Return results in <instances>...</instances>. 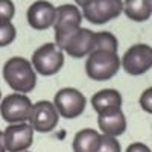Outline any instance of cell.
Here are the masks:
<instances>
[{"instance_id":"9c48e42d","label":"cell","mask_w":152,"mask_h":152,"mask_svg":"<svg viewBox=\"0 0 152 152\" xmlns=\"http://www.w3.org/2000/svg\"><path fill=\"white\" fill-rule=\"evenodd\" d=\"M123 12V0H91L82 9V15L93 24H104Z\"/></svg>"},{"instance_id":"8fae6325","label":"cell","mask_w":152,"mask_h":152,"mask_svg":"<svg viewBox=\"0 0 152 152\" xmlns=\"http://www.w3.org/2000/svg\"><path fill=\"white\" fill-rule=\"evenodd\" d=\"M26 18L32 29L46 31L55 24L56 8L47 0H37L28 8Z\"/></svg>"},{"instance_id":"3957f363","label":"cell","mask_w":152,"mask_h":152,"mask_svg":"<svg viewBox=\"0 0 152 152\" xmlns=\"http://www.w3.org/2000/svg\"><path fill=\"white\" fill-rule=\"evenodd\" d=\"M82 12L75 5H61L56 8V18H55V44L62 50L69 37L75 34L81 28L82 23Z\"/></svg>"},{"instance_id":"9a60e30c","label":"cell","mask_w":152,"mask_h":152,"mask_svg":"<svg viewBox=\"0 0 152 152\" xmlns=\"http://www.w3.org/2000/svg\"><path fill=\"white\" fill-rule=\"evenodd\" d=\"M100 140H102V134L96 129L85 128L75 134L73 138V152H96Z\"/></svg>"},{"instance_id":"7c38bea8","label":"cell","mask_w":152,"mask_h":152,"mask_svg":"<svg viewBox=\"0 0 152 152\" xmlns=\"http://www.w3.org/2000/svg\"><path fill=\"white\" fill-rule=\"evenodd\" d=\"M93 50H94V32L82 26L69 37V40L62 47V52H66L72 58L88 56Z\"/></svg>"},{"instance_id":"603a6c76","label":"cell","mask_w":152,"mask_h":152,"mask_svg":"<svg viewBox=\"0 0 152 152\" xmlns=\"http://www.w3.org/2000/svg\"><path fill=\"white\" fill-rule=\"evenodd\" d=\"M75 3H76V6H79V8H85V6H88L91 3V0H75Z\"/></svg>"},{"instance_id":"277c9868","label":"cell","mask_w":152,"mask_h":152,"mask_svg":"<svg viewBox=\"0 0 152 152\" xmlns=\"http://www.w3.org/2000/svg\"><path fill=\"white\" fill-rule=\"evenodd\" d=\"M31 62L37 73L53 76L64 66V52L55 43H46L32 53Z\"/></svg>"},{"instance_id":"ffe728a7","label":"cell","mask_w":152,"mask_h":152,"mask_svg":"<svg viewBox=\"0 0 152 152\" xmlns=\"http://www.w3.org/2000/svg\"><path fill=\"white\" fill-rule=\"evenodd\" d=\"M15 14V6L12 0H0V23L11 21Z\"/></svg>"},{"instance_id":"8992f818","label":"cell","mask_w":152,"mask_h":152,"mask_svg":"<svg viewBox=\"0 0 152 152\" xmlns=\"http://www.w3.org/2000/svg\"><path fill=\"white\" fill-rule=\"evenodd\" d=\"M123 70L131 76H140L145 75L152 69V46L138 43L131 46L123 53L122 59Z\"/></svg>"},{"instance_id":"484cf974","label":"cell","mask_w":152,"mask_h":152,"mask_svg":"<svg viewBox=\"0 0 152 152\" xmlns=\"http://www.w3.org/2000/svg\"><path fill=\"white\" fill-rule=\"evenodd\" d=\"M26 152H29V151H26Z\"/></svg>"},{"instance_id":"ac0fdd59","label":"cell","mask_w":152,"mask_h":152,"mask_svg":"<svg viewBox=\"0 0 152 152\" xmlns=\"http://www.w3.org/2000/svg\"><path fill=\"white\" fill-rule=\"evenodd\" d=\"M17 37V29L11 21L0 23V47L9 46Z\"/></svg>"},{"instance_id":"d4e9b609","label":"cell","mask_w":152,"mask_h":152,"mask_svg":"<svg viewBox=\"0 0 152 152\" xmlns=\"http://www.w3.org/2000/svg\"><path fill=\"white\" fill-rule=\"evenodd\" d=\"M0 102H2V90H0Z\"/></svg>"},{"instance_id":"30bf717a","label":"cell","mask_w":152,"mask_h":152,"mask_svg":"<svg viewBox=\"0 0 152 152\" xmlns=\"http://www.w3.org/2000/svg\"><path fill=\"white\" fill-rule=\"evenodd\" d=\"M6 152H26L34 143V129L26 123L8 125L3 131Z\"/></svg>"},{"instance_id":"5b68a950","label":"cell","mask_w":152,"mask_h":152,"mask_svg":"<svg viewBox=\"0 0 152 152\" xmlns=\"http://www.w3.org/2000/svg\"><path fill=\"white\" fill-rule=\"evenodd\" d=\"M34 104L26 94L21 93H11L5 96L0 102V116L2 119L9 123H26L29 122L31 113Z\"/></svg>"},{"instance_id":"4fadbf2b","label":"cell","mask_w":152,"mask_h":152,"mask_svg":"<svg viewBox=\"0 0 152 152\" xmlns=\"http://www.w3.org/2000/svg\"><path fill=\"white\" fill-rule=\"evenodd\" d=\"M97 125L104 135L119 137L126 131V117L122 108H114L102 114H97Z\"/></svg>"},{"instance_id":"52a82bcc","label":"cell","mask_w":152,"mask_h":152,"mask_svg":"<svg viewBox=\"0 0 152 152\" xmlns=\"http://www.w3.org/2000/svg\"><path fill=\"white\" fill-rule=\"evenodd\" d=\"M53 104L61 117L76 119L84 113L87 107V99L78 88L66 87V88H61L59 91H56L53 97Z\"/></svg>"},{"instance_id":"e0dca14e","label":"cell","mask_w":152,"mask_h":152,"mask_svg":"<svg viewBox=\"0 0 152 152\" xmlns=\"http://www.w3.org/2000/svg\"><path fill=\"white\" fill-rule=\"evenodd\" d=\"M117 49L119 41L111 32H94V50H110L117 53Z\"/></svg>"},{"instance_id":"cb8c5ba5","label":"cell","mask_w":152,"mask_h":152,"mask_svg":"<svg viewBox=\"0 0 152 152\" xmlns=\"http://www.w3.org/2000/svg\"><path fill=\"white\" fill-rule=\"evenodd\" d=\"M0 152H6V149H5V140H3V131H0Z\"/></svg>"},{"instance_id":"2e32d148","label":"cell","mask_w":152,"mask_h":152,"mask_svg":"<svg viewBox=\"0 0 152 152\" xmlns=\"http://www.w3.org/2000/svg\"><path fill=\"white\" fill-rule=\"evenodd\" d=\"M123 12L132 21H146L152 15V0H125Z\"/></svg>"},{"instance_id":"ba28073f","label":"cell","mask_w":152,"mask_h":152,"mask_svg":"<svg viewBox=\"0 0 152 152\" xmlns=\"http://www.w3.org/2000/svg\"><path fill=\"white\" fill-rule=\"evenodd\" d=\"M59 113L55 108V104L50 100H40L35 102L32 107V113L29 117V125L32 129L41 134H47L53 131L59 122Z\"/></svg>"},{"instance_id":"7a4b0ae2","label":"cell","mask_w":152,"mask_h":152,"mask_svg":"<svg viewBox=\"0 0 152 152\" xmlns=\"http://www.w3.org/2000/svg\"><path fill=\"white\" fill-rule=\"evenodd\" d=\"M122 67L120 58L116 52L94 50L85 61V73L93 81H110Z\"/></svg>"},{"instance_id":"5bb4252c","label":"cell","mask_w":152,"mask_h":152,"mask_svg":"<svg viewBox=\"0 0 152 152\" xmlns=\"http://www.w3.org/2000/svg\"><path fill=\"white\" fill-rule=\"evenodd\" d=\"M91 107L97 114H102L114 108H122V94L116 88L99 90L91 96Z\"/></svg>"},{"instance_id":"44dd1931","label":"cell","mask_w":152,"mask_h":152,"mask_svg":"<svg viewBox=\"0 0 152 152\" xmlns=\"http://www.w3.org/2000/svg\"><path fill=\"white\" fill-rule=\"evenodd\" d=\"M138 104H140V108H142L145 113L152 114V87L146 88V90L140 94Z\"/></svg>"},{"instance_id":"7402d4cb","label":"cell","mask_w":152,"mask_h":152,"mask_svg":"<svg viewBox=\"0 0 152 152\" xmlns=\"http://www.w3.org/2000/svg\"><path fill=\"white\" fill-rule=\"evenodd\" d=\"M125 152H152L151 148L145 143H140V142H135V143H131L128 148H126Z\"/></svg>"},{"instance_id":"6da1fadb","label":"cell","mask_w":152,"mask_h":152,"mask_svg":"<svg viewBox=\"0 0 152 152\" xmlns=\"http://www.w3.org/2000/svg\"><path fill=\"white\" fill-rule=\"evenodd\" d=\"M3 79L15 93L28 94L37 85V72L32 62L23 56H12L3 64Z\"/></svg>"},{"instance_id":"d6986e66","label":"cell","mask_w":152,"mask_h":152,"mask_svg":"<svg viewBox=\"0 0 152 152\" xmlns=\"http://www.w3.org/2000/svg\"><path fill=\"white\" fill-rule=\"evenodd\" d=\"M96 152H122V148L119 140H116V137L102 134V140H100V145Z\"/></svg>"}]
</instances>
